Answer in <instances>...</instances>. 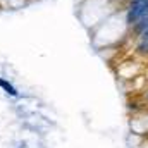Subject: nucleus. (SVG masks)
Listing matches in <instances>:
<instances>
[{
  "instance_id": "1",
  "label": "nucleus",
  "mask_w": 148,
  "mask_h": 148,
  "mask_svg": "<svg viewBox=\"0 0 148 148\" xmlns=\"http://www.w3.org/2000/svg\"><path fill=\"white\" fill-rule=\"evenodd\" d=\"M0 88H2L9 97H19V93H17L16 86H14L12 83H9L7 79H3V77H0Z\"/></svg>"
}]
</instances>
